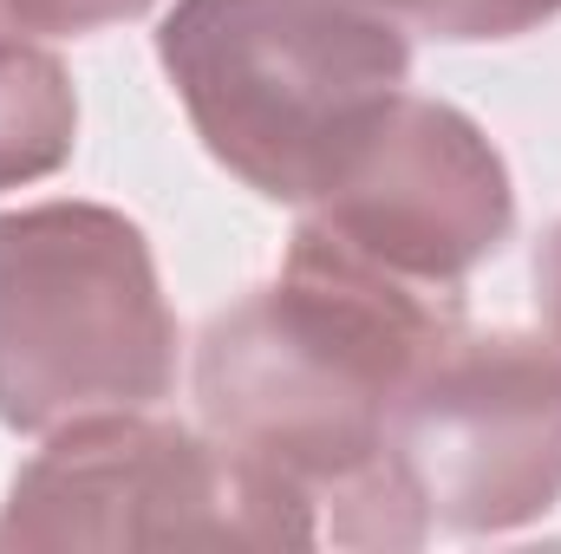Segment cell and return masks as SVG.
<instances>
[{"instance_id": "cell-1", "label": "cell", "mask_w": 561, "mask_h": 554, "mask_svg": "<svg viewBox=\"0 0 561 554\" xmlns=\"http://www.w3.org/2000/svg\"><path fill=\"white\" fill-rule=\"evenodd\" d=\"M463 326V293L386 275L300 216L268 287L196 339V412L216 443L294 489L333 549H419L431 535L386 412Z\"/></svg>"}, {"instance_id": "cell-2", "label": "cell", "mask_w": 561, "mask_h": 554, "mask_svg": "<svg viewBox=\"0 0 561 554\" xmlns=\"http://www.w3.org/2000/svg\"><path fill=\"white\" fill-rule=\"evenodd\" d=\"M157 59L203 150L268 203H320L412 79L405 26L353 0H176Z\"/></svg>"}, {"instance_id": "cell-3", "label": "cell", "mask_w": 561, "mask_h": 554, "mask_svg": "<svg viewBox=\"0 0 561 554\" xmlns=\"http://www.w3.org/2000/svg\"><path fill=\"white\" fill-rule=\"evenodd\" d=\"M176 379V313L131 216L33 203L0 216V424L46 437L150 412Z\"/></svg>"}, {"instance_id": "cell-4", "label": "cell", "mask_w": 561, "mask_h": 554, "mask_svg": "<svg viewBox=\"0 0 561 554\" xmlns=\"http://www.w3.org/2000/svg\"><path fill=\"white\" fill-rule=\"evenodd\" d=\"M320 549L313 509L209 430L105 412L46 430L13 476L0 549Z\"/></svg>"}, {"instance_id": "cell-5", "label": "cell", "mask_w": 561, "mask_h": 554, "mask_svg": "<svg viewBox=\"0 0 561 554\" xmlns=\"http://www.w3.org/2000/svg\"><path fill=\"white\" fill-rule=\"evenodd\" d=\"M386 450L450 535H510L561 503V353L549 333L457 326L386 412Z\"/></svg>"}, {"instance_id": "cell-6", "label": "cell", "mask_w": 561, "mask_h": 554, "mask_svg": "<svg viewBox=\"0 0 561 554\" xmlns=\"http://www.w3.org/2000/svg\"><path fill=\"white\" fill-rule=\"evenodd\" d=\"M307 222L386 275L463 293V275L510 242L516 189L503 150L470 112L399 92L340 183L307 203Z\"/></svg>"}, {"instance_id": "cell-7", "label": "cell", "mask_w": 561, "mask_h": 554, "mask_svg": "<svg viewBox=\"0 0 561 554\" xmlns=\"http://www.w3.org/2000/svg\"><path fill=\"white\" fill-rule=\"evenodd\" d=\"M79 138V92L66 79V66L7 33L0 39V189H26L39 176H53Z\"/></svg>"}, {"instance_id": "cell-8", "label": "cell", "mask_w": 561, "mask_h": 554, "mask_svg": "<svg viewBox=\"0 0 561 554\" xmlns=\"http://www.w3.org/2000/svg\"><path fill=\"white\" fill-rule=\"evenodd\" d=\"M405 33H431V39H450V46H470V39H516V33H536L542 20H556L561 0H353Z\"/></svg>"}, {"instance_id": "cell-9", "label": "cell", "mask_w": 561, "mask_h": 554, "mask_svg": "<svg viewBox=\"0 0 561 554\" xmlns=\"http://www.w3.org/2000/svg\"><path fill=\"white\" fill-rule=\"evenodd\" d=\"M157 0H7L13 13V33H46V39H66V33H99V26H118V20H138Z\"/></svg>"}, {"instance_id": "cell-10", "label": "cell", "mask_w": 561, "mask_h": 554, "mask_svg": "<svg viewBox=\"0 0 561 554\" xmlns=\"http://www.w3.org/2000/svg\"><path fill=\"white\" fill-rule=\"evenodd\" d=\"M536 307H542V333L561 353V222L549 229V242L536 249Z\"/></svg>"}, {"instance_id": "cell-11", "label": "cell", "mask_w": 561, "mask_h": 554, "mask_svg": "<svg viewBox=\"0 0 561 554\" xmlns=\"http://www.w3.org/2000/svg\"><path fill=\"white\" fill-rule=\"evenodd\" d=\"M7 33H13V13H7V0H0V39H7Z\"/></svg>"}]
</instances>
